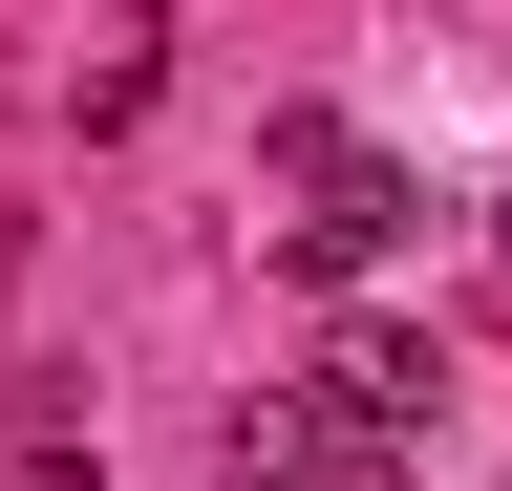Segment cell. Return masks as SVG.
<instances>
[{"label": "cell", "instance_id": "obj_1", "mask_svg": "<svg viewBox=\"0 0 512 491\" xmlns=\"http://www.w3.org/2000/svg\"><path fill=\"white\" fill-rule=\"evenodd\" d=\"M384 235H406V171H320V214L278 235V257H299V278H363Z\"/></svg>", "mask_w": 512, "mask_h": 491}, {"label": "cell", "instance_id": "obj_2", "mask_svg": "<svg viewBox=\"0 0 512 491\" xmlns=\"http://www.w3.org/2000/svg\"><path fill=\"white\" fill-rule=\"evenodd\" d=\"M491 278H512V193H491Z\"/></svg>", "mask_w": 512, "mask_h": 491}]
</instances>
